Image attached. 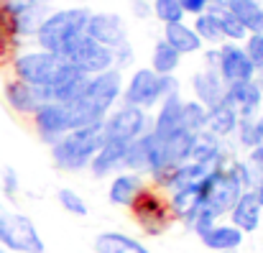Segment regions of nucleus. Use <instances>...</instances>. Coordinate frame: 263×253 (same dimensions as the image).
<instances>
[{
    "label": "nucleus",
    "mask_w": 263,
    "mask_h": 253,
    "mask_svg": "<svg viewBox=\"0 0 263 253\" xmlns=\"http://www.w3.org/2000/svg\"><path fill=\"white\" fill-rule=\"evenodd\" d=\"M123 84L125 77L120 69H107V72H100V75H92L87 80L85 92L69 102V120H72V131L74 128H85V125H95V123H102L107 118V113L120 105L123 100Z\"/></svg>",
    "instance_id": "obj_1"
},
{
    "label": "nucleus",
    "mask_w": 263,
    "mask_h": 253,
    "mask_svg": "<svg viewBox=\"0 0 263 253\" xmlns=\"http://www.w3.org/2000/svg\"><path fill=\"white\" fill-rule=\"evenodd\" d=\"M87 15L89 8L82 5V3H72V5H64V8H51L46 13V18L41 21L36 36H33L36 46L64 57V51L85 33Z\"/></svg>",
    "instance_id": "obj_2"
},
{
    "label": "nucleus",
    "mask_w": 263,
    "mask_h": 253,
    "mask_svg": "<svg viewBox=\"0 0 263 253\" xmlns=\"http://www.w3.org/2000/svg\"><path fill=\"white\" fill-rule=\"evenodd\" d=\"M105 143V128L102 123L85 125V128H74L69 131L64 138H59L51 149V164L59 171L67 174H77L89 169L92 156L97 154V149Z\"/></svg>",
    "instance_id": "obj_3"
},
{
    "label": "nucleus",
    "mask_w": 263,
    "mask_h": 253,
    "mask_svg": "<svg viewBox=\"0 0 263 253\" xmlns=\"http://www.w3.org/2000/svg\"><path fill=\"white\" fill-rule=\"evenodd\" d=\"M69 67V62L59 54H51L46 49H26V51H15L10 59V72L13 77L23 80V82L41 87V89H51L57 80L64 75V69Z\"/></svg>",
    "instance_id": "obj_4"
},
{
    "label": "nucleus",
    "mask_w": 263,
    "mask_h": 253,
    "mask_svg": "<svg viewBox=\"0 0 263 253\" xmlns=\"http://www.w3.org/2000/svg\"><path fill=\"white\" fill-rule=\"evenodd\" d=\"M181 92V84L176 80V75H156L151 67H138L130 72V77L123 84V100L125 105L133 107H143V110H154L164 97Z\"/></svg>",
    "instance_id": "obj_5"
},
{
    "label": "nucleus",
    "mask_w": 263,
    "mask_h": 253,
    "mask_svg": "<svg viewBox=\"0 0 263 253\" xmlns=\"http://www.w3.org/2000/svg\"><path fill=\"white\" fill-rule=\"evenodd\" d=\"M0 243L10 253H44V238L36 228V223L18 212L10 210L3 200H0Z\"/></svg>",
    "instance_id": "obj_6"
},
{
    "label": "nucleus",
    "mask_w": 263,
    "mask_h": 253,
    "mask_svg": "<svg viewBox=\"0 0 263 253\" xmlns=\"http://www.w3.org/2000/svg\"><path fill=\"white\" fill-rule=\"evenodd\" d=\"M102 128H105V138L130 143L151 131V115L143 107H133V105L120 102L107 113V118L102 120Z\"/></svg>",
    "instance_id": "obj_7"
},
{
    "label": "nucleus",
    "mask_w": 263,
    "mask_h": 253,
    "mask_svg": "<svg viewBox=\"0 0 263 253\" xmlns=\"http://www.w3.org/2000/svg\"><path fill=\"white\" fill-rule=\"evenodd\" d=\"M130 212L136 218V223H141L148 233H159L169 225L172 207H169V197L161 194L159 187H143L141 194L136 197V202L130 205Z\"/></svg>",
    "instance_id": "obj_8"
},
{
    "label": "nucleus",
    "mask_w": 263,
    "mask_h": 253,
    "mask_svg": "<svg viewBox=\"0 0 263 253\" xmlns=\"http://www.w3.org/2000/svg\"><path fill=\"white\" fill-rule=\"evenodd\" d=\"M64 59H67L72 67H77L80 72H85L87 77L112 69V49H107V46L92 41L87 33H82V36L64 51Z\"/></svg>",
    "instance_id": "obj_9"
},
{
    "label": "nucleus",
    "mask_w": 263,
    "mask_h": 253,
    "mask_svg": "<svg viewBox=\"0 0 263 253\" xmlns=\"http://www.w3.org/2000/svg\"><path fill=\"white\" fill-rule=\"evenodd\" d=\"M31 123H33V131L39 136L41 143L46 146H54L59 138H64L69 131H72V120H69V107L64 102H44L33 115H31Z\"/></svg>",
    "instance_id": "obj_10"
},
{
    "label": "nucleus",
    "mask_w": 263,
    "mask_h": 253,
    "mask_svg": "<svg viewBox=\"0 0 263 253\" xmlns=\"http://www.w3.org/2000/svg\"><path fill=\"white\" fill-rule=\"evenodd\" d=\"M217 75L222 77L225 84L248 82V80L258 77V72H256L253 62L248 59L243 44H233V41H222L217 46Z\"/></svg>",
    "instance_id": "obj_11"
},
{
    "label": "nucleus",
    "mask_w": 263,
    "mask_h": 253,
    "mask_svg": "<svg viewBox=\"0 0 263 253\" xmlns=\"http://www.w3.org/2000/svg\"><path fill=\"white\" fill-rule=\"evenodd\" d=\"M85 33L92 41H97V44H102L107 49H115L118 44L130 39L125 18L120 13H115V10H89Z\"/></svg>",
    "instance_id": "obj_12"
},
{
    "label": "nucleus",
    "mask_w": 263,
    "mask_h": 253,
    "mask_svg": "<svg viewBox=\"0 0 263 253\" xmlns=\"http://www.w3.org/2000/svg\"><path fill=\"white\" fill-rule=\"evenodd\" d=\"M3 100L10 113H15L21 118H31L44 102H49V92L23 82L18 77H10L3 82Z\"/></svg>",
    "instance_id": "obj_13"
},
{
    "label": "nucleus",
    "mask_w": 263,
    "mask_h": 253,
    "mask_svg": "<svg viewBox=\"0 0 263 253\" xmlns=\"http://www.w3.org/2000/svg\"><path fill=\"white\" fill-rule=\"evenodd\" d=\"M225 102L240 115V118H256L263 105V87L258 80L228 84L225 89Z\"/></svg>",
    "instance_id": "obj_14"
},
{
    "label": "nucleus",
    "mask_w": 263,
    "mask_h": 253,
    "mask_svg": "<svg viewBox=\"0 0 263 253\" xmlns=\"http://www.w3.org/2000/svg\"><path fill=\"white\" fill-rule=\"evenodd\" d=\"M125 154H128V143L125 141H115V138H105V143L97 149V154L89 161V174L97 179L112 176L118 171L125 169Z\"/></svg>",
    "instance_id": "obj_15"
},
{
    "label": "nucleus",
    "mask_w": 263,
    "mask_h": 253,
    "mask_svg": "<svg viewBox=\"0 0 263 253\" xmlns=\"http://www.w3.org/2000/svg\"><path fill=\"white\" fill-rule=\"evenodd\" d=\"M146 187L143 182V174H136V171H118L110 176V184H107V202L115 205V207H130L136 202V197L141 194V189Z\"/></svg>",
    "instance_id": "obj_16"
},
{
    "label": "nucleus",
    "mask_w": 263,
    "mask_h": 253,
    "mask_svg": "<svg viewBox=\"0 0 263 253\" xmlns=\"http://www.w3.org/2000/svg\"><path fill=\"white\" fill-rule=\"evenodd\" d=\"M189 87H192V97L197 102H202L207 110L215 107V105H220L225 100V89H228V84L222 82V77L215 69H199V72H194L192 80H189Z\"/></svg>",
    "instance_id": "obj_17"
},
{
    "label": "nucleus",
    "mask_w": 263,
    "mask_h": 253,
    "mask_svg": "<svg viewBox=\"0 0 263 253\" xmlns=\"http://www.w3.org/2000/svg\"><path fill=\"white\" fill-rule=\"evenodd\" d=\"M156 107H159V110H156V115L151 118V133H154L156 138H166V136L176 133V131L181 128V107H184L181 92L164 97Z\"/></svg>",
    "instance_id": "obj_18"
},
{
    "label": "nucleus",
    "mask_w": 263,
    "mask_h": 253,
    "mask_svg": "<svg viewBox=\"0 0 263 253\" xmlns=\"http://www.w3.org/2000/svg\"><path fill=\"white\" fill-rule=\"evenodd\" d=\"M261 212H263V207L258 205L253 189H246V192L235 200V205H233V210H230L228 215H230V225H235V228L243 230V233H253V230H258V225H261Z\"/></svg>",
    "instance_id": "obj_19"
},
{
    "label": "nucleus",
    "mask_w": 263,
    "mask_h": 253,
    "mask_svg": "<svg viewBox=\"0 0 263 253\" xmlns=\"http://www.w3.org/2000/svg\"><path fill=\"white\" fill-rule=\"evenodd\" d=\"M172 49H176L181 57H189V54H199L204 49L202 39L197 36V31L192 28V23L186 21H179V23H169L164 26V36H161Z\"/></svg>",
    "instance_id": "obj_20"
},
{
    "label": "nucleus",
    "mask_w": 263,
    "mask_h": 253,
    "mask_svg": "<svg viewBox=\"0 0 263 253\" xmlns=\"http://www.w3.org/2000/svg\"><path fill=\"white\" fill-rule=\"evenodd\" d=\"M243 238H246L243 230H238L235 225H225V223H215L212 228H207V230L199 236V241L204 243V248L220 251V253L240 248V246H243Z\"/></svg>",
    "instance_id": "obj_21"
},
{
    "label": "nucleus",
    "mask_w": 263,
    "mask_h": 253,
    "mask_svg": "<svg viewBox=\"0 0 263 253\" xmlns=\"http://www.w3.org/2000/svg\"><path fill=\"white\" fill-rule=\"evenodd\" d=\"M87 75L85 72H80L77 67H67L64 69V75L57 80V84L49 89V100H54V102H64V105H69V102H74L82 92H85V87H87Z\"/></svg>",
    "instance_id": "obj_22"
},
{
    "label": "nucleus",
    "mask_w": 263,
    "mask_h": 253,
    "mask_svg": "<svg viewBox=\"0 0 263 253\" xmlns=\"http://www.w3.org/2000/svg\"><path fill=\"white\" fill-rule=\"evenodd\" d=\"M225 159V146L217 136L202 131V133H194V141H192V151H189V161L194 164H204V167H217L220 161Z\"/></svg>",
    "instance_id": "obj_23"
},
{
    "label": "nucleus",
    "mask_w": 263,
    "mask_h": 253,
    "mask_svg": "<svg viewBox=\"0 0 263 253\" xmlns=\"http://www.w3.org/2000/svg\"><path fill=\"white\" fill-rule=\"evenodd\" d=\"M238 120H240V115L222 100L220 105H215V107L207 110V128H204V131L212 133V136H217L220 141H225V138L235 136Z\"/></svg>",
    "instance_id": "obj_24"
},
{
    "label": "nucleus",
    "mask_w": 263,
    "mask_h": 253,
    "mask_svg": "<svg viewBox=\"0 0 263 253\" xmlns=\"http://www.w3.org/2000/svg\"><path fill=\"white\" fill-rule=\"evenodd\" d=\"M95 253H151L138 238L118 230H105L95 238Z\"/></svg>",
    "instance_id": "obj_25"
},
{
    "label": "nucleus",
    "mask_w": 263,
    "mask_h": 253,
    "mask_svg": "<svg viewBox=\"0 0 263 253\" xmlns=\"http://www.w3.org/2000/svg\"><path fill=\"white\" fill-rule=\"evenodd\" d=\"M192 141H194V133L179 128L176 133L161 138V149H164V159L169 167H179L184 161H189V151H192Z\"/></svg>",
    "instance_id": "obj_26"
},
{
    "label": "nucleus",
    "mask_w": 263,
    "mask_h": 253,
    "mask_svg": "<svg viewBox=\"0 0 263 253\" xmlns=\"http://www.w3.org/2000/svg\"><path fill=\"white\" fill-rule=\"evenodd\" d=\"M156 75H176V69L181 67V54L172 49L164 39H159L151 49V64H148Z\"/></svg>",
    "instance_id": "obj_27"
},
{
    "label": "nucleus",
    "mask_w": 263,
    "mask_h": 253,
    "mask_svg": "<svg viewBox=\"0 0 263 253\" xmlns=\"http://www.w3.org/2000/svg\"><path fill=\"white\" fill-rule=\"evenodd\" d=\"M192 28L197 31V36L202 39L204 46H220L222 44V31H220V18H217V10H207V13H199L192 18Z\"/></svg>",
    "instance_id": "obj_28"
},
{
    "label": "nucleus",
    "mask_w": 263,
    "mask_h": 253,
    "mask_svg": "<svg viewBox=\"0 0 263 253\" xmlns=\"http://www.w3.org/2000/svg\"><path fill=\"white\" fill-rule=\"evenodd\" d=\"M248 31H258V21H261V10H263V0H233L228 8Z\"/></svg>",
    "instance_id": "obj_29"
},
{
    "label": "nucleus",
    "mask_w": 263,
    "mask_h": 253,
    "mask_svg": "<svg viewBox=\"0 0 263 253\" xmlns=\"http://www.w3.org/2000/svg\"><path fill=\"white\" fill-rule=\"evenodd\" d=\"M181 128L189 131V133H202L207 128V107L202 102H197L194 97L192 100H184V107H181Z\"/></svg>",
    "instance_id": "obj_30"
},
{
    "label": "nucleus",
    "mask_w": 263,
    "mask_h": 253,
    "mask_svg": "<svg viewBox=\"0 0 263 253\" xmlns=\"http://www.w3.org/2000/svg\"><path fill=\"white\" fill-rule=\"evenodd\" d=\"M217 10V18H220V31H222V41H233V44H243L248 39V28L230 13V10H222V8H215Z\"/></svg>",
    "instance_id": "obj_31"
},
{
    "label": "nucleus",
    "mask_w": 263,
    "mask_h": 253,
    "mask_svg": "<svg viewBox=\"0 0 263 253\" xmlns=\"http://www.w3.org/2000/svg\"><path fill=\"white\" fill-rule=\"evenodd\" d=\"M151 10H154V21H159L161 26L186 21L181 0H151Z\"/></svg>",
    "instance_id": "obj_32"
},
{
    "label": "nucleus",
    "mask_w": 263,
    "mask_h": 253,
    "mask_svg": "<svg viewBox=\"0 0 263 253\" xmlns=\"http://www.w3.org/2000/svg\"><path fill=\"white\" fill-rule=\"evenodd\" d=\"M18 36L10 26V15L5 10V5L0 3V59H13V54L18 51Z\"/></svg>",
    "instance_id": "obj_33"
},
{
    "label": "nucleus",
    "mask_w": 263,
    "mask_h": 253,
    "mask_svg": "<svg viewBox=\"0 0 263 253\" xmlns=\"http://www.w3.org/2000/svg\"><path fill=\"white\" fill-rule=\"evenodd\" d=\"M57 202H59V207H62L64 212L77 215V218H85V215L89 212L85 197H82V194H77V192H74V189H69V187L57 189Z\"/></svg>",
    "instance_id": "obj_34"
},
{
    "label": "nucleus",
    "mask_w": 263,
    "mask_h": 253,
    "mask_svg": "<svg viewBox=\"0 0 263 253\" xmlns=\"http://www.w3.org/2000/svg\"><path fill=\"white\" fill-rule=\"evenodd\" d=\"M243 49H246L248 59L253 62L256 72H261L263 69V33L261 31H251L248 39L243 41Z\"/></svg>",
    "instance_id": "obj_35"
},
{
    "label": "nucleus",
    "mask_w": 263,
    "mask_h": 253,
    "mask_svg": "<svg viewBox=\"0 0 263 253\" xmlns=\"http://www.w3.org/2000/svg\"><path fill=\"white\" fill-rule=\"evenodd\" d=\"M133 64H136V49H133V44H130V39H128V41H123V44H118V46L112 49V67L120 69V72H125V69H130Z\"/></svg>",
    "instance_id": "obj_36"
},
{
    "label": "nucleus",
    "mask_w": 263,
    "mask_h": 253,
    "mask_svg": "<svg viewBox=\"0 0 263 253\" xmlns=\"http://www.w3.org/2000/svg\"><path fill=\"white\" fill-rule=\"evenodd\" d=\"M235 141L240 149H253L256 143V118H240L235 128Z\"/></svg>",
    "instance_id": "obj_37"
},
{
    "label": "nucleus",
    "mask_w": 263,
    "mask_h": 253,
    "mask_svg": "<svg viewBox=\"0 0 263 253\" xmlns=\"http://www.w3.org/2000/svg\"><path fill=\"white\" fill-rule=\"evenodd\" d=\"M0 189L5 197H15L18 189H21V179H18V171L13 167H5L0 171Z\"/></svg>",
    "instance_id": "obj_38"
},
{
    "label": "nucleus",
    "mask_w": 263,
    "mask_h": 253,
    "mask_svg": "<svg viewBox=\"0 0 263 253\" xmlns=\"http://www.w3.org/2000/svg\"><path fill=\"white\" fill-rule=\"evenodd\" d=\"M128 8H130V15L136 21H151L154 18V10H151L148 0H128Z\"/></svg>",
    "instance_id": "obj_39"
},
{
    "label": "nucleus",
    "mask_w": 263,
    "mask_h": 253,
    "mask_svg": "<svg viewBox=\"0 0 263 253\" xmlns=\"http://www.w3.org/2000/svg\"><path fill=\"white\" fill-rule=\"evenodd\" d=\"M181 8L186 15H199V13H207L215 8V0H181Z\"/></svg>",
    "instance_id": "obj_40"
},
{
    "label": "nucleus",
    "mask_w": 263,
    "mask_h": 253,
    "mask_svg": "<svg viewBox=\"0 0 263 253\" xmlns=\"http://www.w3.org/2000/svg\"><path fill=\"white\" fill-rule=\"evenodd\" d=\"M202 57H204V69H215L217 72V46L202 49Z\"/></svg>",
    "instance_id": "obj_41"
},
{
    "label": "nucleus",
    "mask_w": 263,
    "mask_h": 253,
    "mask_svg": "<svg viewBox=\"0 0 263 253\" xmlns=\"http://www.w3.org/2000/svg\"><path fill=\"white\" fill-rule=\"evenodd\" d=\"M256 143L263 146V113L256 115Z\"/></svg>",
    "instance_id": "obj_42"
},
{
    "label": "nucleus",
    "mask_w": 263,
    "mask_h": 253,
    "mask_svg": "<svg viewBox=\"0 0 263 253\" xmlns=\"http://www.w3.org/2000/svg\"><path fill=\"white\" fill-rule=\"evenodd\" d=\"M253 194H256V200H258V205H261V207H263V179H261V182H258V184H256V187H253Z\"/></svg>",
    "instance_id": "obj_43"
},
{
    "label": "nucleus",
    "mask_w": 263,
    "mask_h": 253,
    "mask_svg": "<svg viewBox=\"0 0 263 253\" xmlns=\"http://www.w3.org/2000/svg\"><path fill=\"white\" fill-rule=\"evenodd\" d=\"M233 0H215V8H228Z\"/></svg>",
    "instance_id": "obj_44"
},
{
    "label": "nucleus",
    "mask_w": 263,
    "mask_h": 253,
    "mask_svg": "<svg viewBox=\"0 0 263 253\" xmlns=\"http://www.w3.org/2000/svg\"><path fill=\"white\" fill-rule=\"evenodd\" d=\"M258 31L263 33V10H261V21H258Z\"/></svg>",
    "instance_id": "obj_45"
},
{
    "label": "nucleus",
    "mask_w": 263,
    "mask_h": 253,
    "mask_svg": "<svg viewBox=\"0 0 263 253\" xmlns=\"http://www.w3.org/2000/svg\"><path fill=\"white\" fill-rule=\"evenodd\" d=\"M256 80H258V82H261V87H263V69L258 72V77H256Z\"/></svg>",
    "instance_id": "obj_46"
},
{
    "label": "nucleus",
    "mask_w": 263,
    "mask_h": 253,
    "mask_svg": "<svg viewBox=\"0 0 263 253\" xmlns=\"http://www.w3.org/2000/svg\"><path fill=\"white\" fill-rule=\"evenodd\" d=\"M0 253H10V251H8V248H5V246H3V243H0Z\"/></svg>",
    "instance_id": "obj_47"
},
{
    "label": "nucleus",
    "mask_w": 263,
    "mask_h": 253,
    "mask_svg": "<svg viewBox=\"0 0 263 253\" xmlns=\"http://www.w3.org/2000/svg\"><path fill=\"white\" fill-rule=\"evenodd\" d=\"M148 3H151V0H148Z\"/></svg>",
    "instance_id": "obj_48"
},
{
    "label": "nucleus",
    "mask_w": 263,
    "mask_h": 253,
    "mask_svg": "<svg viewBox=\"0 0 263 253\" xmlns=\"http://www.w3.org/2000/svg\"><path fill=\"white\" fill-rule=\"evenodd\" d=\"M0 3H3V0H0Z\"/></svg>",
    "instance_id": "obj_49"
}]
</instances>
